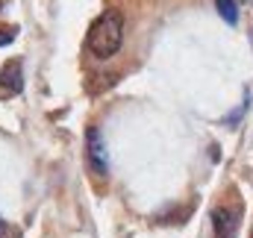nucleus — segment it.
<instances>
[{
	"instance_id": "obj_1",
	"label": "nucleus",
	"mask_w": 253,
	"mask_h": 238,
	"mask_svg": "<svg viewBox=\"0 0 253 238\" xmlns=\"http://www.w3.org/2000/svg\"><path fill=\"white\" fill-rule=\"evenodd\" d=\"M85 44H88V50H91L97 59L115 56V53L121 50V44H124V15H121L118 9L103 12V15L88 27Z\"/></svg>"
},
{
	"instance_id": "obj_2",
	"label": "nucleus",
	"mask_w": 253,
	"mask_h": 238,
	"mask_svg": "<svg viewBox=\"0 0 253 238\" xmlns=\"http://www.w3.org/2000/svg\"><path fill=\"white\" fill-rule=\"evenodd\" d=\"M242 224V206H215L212 209V230L215 238H236Z\"/></svg>"
},
{
	"instance_id": "obj_3",
	"label": "nucleus",
	"mask_w": 253,
	"mask_h": 238,
	"mask_svg": "<svg viewBox=\"0 0 253 238\" xmlns=\"http://www.w3.org/2000/svg\"><path fill=\"white\" fill-rule=\"evenodd\" d=\"M85 144H88V165L97 177H106V147H103V138H100V129L97 126H88L85 132Z\"/></svg>"
},
{
	"instance_id": "obj_4",
	"label": "nucleus",
	"mask_w": 253,
	"mask_h": 238,
	"mask_svg": "<svg viewBox=\"0 0 253 238\" xmlns=\"http://www.w3.org/2000/svg\"><path fill=\"white\" fill-rule=\"evenodd\" d=\"M24 88V68L18 59H9L0 68V91L3 94H21Z\"/></svg>"
},
{
	"instance_id": "obj_5",
	"label": "nucleus",
	"mask_w": 253,
	"mask_h": 238,
	"mask_svg": "<svg viewBox=\"0 0 253 238\" xmlns=\"http://www.w3.org/2000/svg\"><path fill=\"white\" fill-rule=\"evenodd\" d=\"M215 6H218V12H221V18L227 21V24H239V6H236V0H215Z\"/></svg>"
},
{
	"instance_id": "obj_6",
	"label": "nucleus",
	"mask_w": 253,
	"mask_h": 238,
	"mask_svg": "<svg viewBox=\"0 0 253 238\" xmlns=\"http://www.w3.org/2000/svg\"><path fill=\"white\" fill-rule=\"evenodd\" d=\"M15 36H18V30H9V27H0V47H6V44H12V41H15Z\"/></svg>"
},
{
	"instance_id": "obj_7",
	"label": "nucleus",
	"mask_w": 253,
	"mask_h": 238,
	"mask_svg": "<svg viewBox=\"0 0 253 238\" xmlns=\"http://www.w3.org/2000/svg\"><path fill=\"white\" fill-rule=\"evenodd\" d=\"M6 233H9V224H6V221H3V218H0V238L6 236Z\"/></svg>"
},
{
	"instance_id": "obj_8",
	"label": "nucleus",
	"mask_w": 253,
	"mask_h": 238,
	"mask_svg": "<svg viewBox=\"0 0 253 238\" xmlns=\"http://www.w3.org/2000/svg\"><path fill=\"white\" fill-rule=\"evenodd\" d=\"M251 238H253V233H251Z\"/></svg>"
}]
</instances>
